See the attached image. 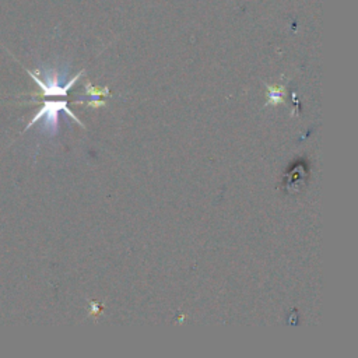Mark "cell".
<instances>
[{"label":"cell","instance_id":"1","mask_svg":"<svg viewBox=\"0 0 358 358\" xmlns=\"http://www.w3.org/2000/svg\"><path fill=\"white\" fill-rule=\"evenodd\" d=\"M31 78L41 88L42 96H67L70 88L78 81L85 70L78 71L74 77L67 80L69 66H41L35 71L25 69Z\"/></svg>","mask_w":358,"mask_h":358},{"label":"cell","instance_id":"2","mask_svg":"<svg viewBox=\"0 0 358 358\" xmlns=\"http://www.w3.org/2000/svg\"><path fill=\"white\" fill-rule=\"evenodd\" d=\"M60 113H66L69 115L73 120H76L80 126L84 127V124L81 123V120L69 109L67 106V101L64 99H59V101H43L42 106L36 110V113L34 115V117L31 119V122L27 124V127L24 129V131H27L28 129H31L34 124H36L38 122H41V133L45 134L46 137L52 138L57 134L59 131V119H60Z\"/></svg>","mask_w":358,"mask_h":358},{"label":"cell","instance_id":"3","mask_svg":"<svg viewBox=\"0 0 358 358\" xmlns=\"http://www.w3.org/2000/svg\"><path fill=\"white\" fill-rule=\"evenodd\" d=\"M284 85L280 87H273V85H267V102L266 105H275L284 101Z\"/></svg>","mask_w":358,"mask_h":358},{"label":"cell","instance_id":"4","mask_svg":"<svg viewBox=\"0 0 358 358\" xmlns=\"http://www.w3.org/2000/svg\"><path fill=\"white\" fill-rule=\"evenodd\" d=\"M85 88V94L87 95H96V96H102V95H109V88L103 87V88H94L90 83H87L84 85Z\"/></svg>","mask_w":358,"mask_h":358},{"label":"cell","instance_id":"5","mask_svg":"<svg viewBox=\"0 0 358 358\" xmlns=\"http://www.w3.org/2000/svg\"><path fill=\"white\" fill-rule=\"evenodd\" d=\"M91 310H92V313H96V310H98V305H95L94 302H91Z\"/></svg>","mask_w":358,"mask_h":358}]
</instances>
